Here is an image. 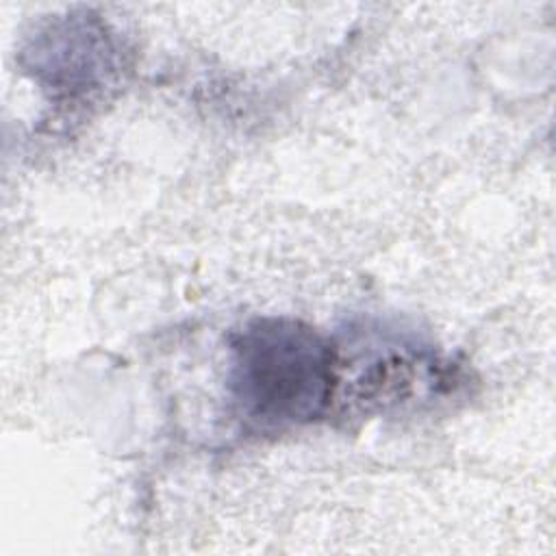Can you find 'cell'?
<instances>
[{"instance_id":"cell-1","label":"cell","mask_w":556,"mask_h":556,"mask_svg":"<svg viewBox=\"0 0 556 556\" xmlns=\"http://www.w3.org/2000/svg\"><path fill=\"white\" fill-rule=\"evenodd\" d=\"M334 345L289 317H256L230 337V391L239 413L261 428L324 417L339 384Z\"/></svg>"}]
</instances>
